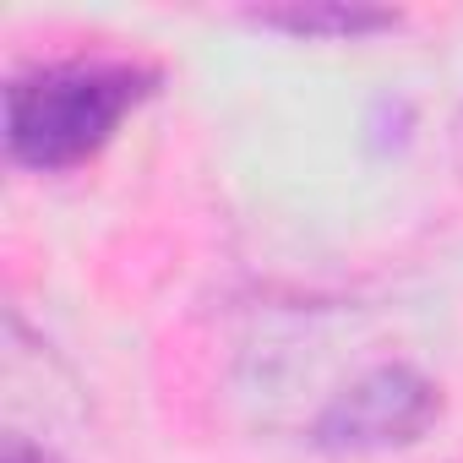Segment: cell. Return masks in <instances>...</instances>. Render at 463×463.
Segmentation results:
<instances>
[{
    "instance_id": "cell-3",
    "label": "cell",
    "mask_w": 463,
    "mask_h": 463,
    "mask_svg": "<svg viewBox=\"0 0 463 463\" xmlns=\"http://www.w3.org/2000/svg\"><path fill=\"white\" fill-rule=\"evenodd\" d=\"M262 28H284V33H300V39H354V33H376V28H392L398 17L392 12H360V6H306V12H262L257 17Z\"/></svg>"
},
{
    "instance_id": "cell-1",
    "label": "cell",
    "mask_w": 463,
    "mask_h": 463,
    "mask_svg": "<svg viewBox=\"0 0 463 463\" xmlns=\"http://www.w3.org/2000/svg\"><path fill=\"white\" fill-rule=\"evenodd\" d=\"M158 88V71L142 61H55L12 77L6 88V147L28 169H77L88 164Z\"/></svg>"
},
{
    "instance_id": "cell-4",
    "label": "cell",
    "mask_w": 463,
    "mask_h": 463,
    "mask_svg": "<svg viewBox=\"0 0 463 463\" xmlns=\"http://www.w3.org/2000/svg\"><path fill=\"white\" fill-rule=\"evenodd\" d=\"M6 463H55V458H50L44 447H28V441H12V447H6Z\"/></svg>"
},
{
    "instance_id": "cell-2",
    "label": "cell",
    "mask_w": 463,
    "mask_h": 463,
    "mask_svg": "<svg viewBox=\"0 0 463 463\" xmlns=\"http://www.w3.org/2000/svg\"><path fill=\"white\" fill-rule=\"evenodd\" d=\"M441 414V392L409 365H376L317 420V447L327 452H382L420 441Z\"/></svg>"
}]
</instances>
